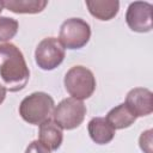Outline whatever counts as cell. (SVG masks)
<instances>
[{
  "label": "cell",
  "instance_id": "obj_1",
  "mask_svg": "<svg viewBox=\"0 0 153 153\" xmlns=\"http://www.w3.org/2000/svg\"><path fill=\"white\" fill-rule=\"evenodd\" d=\"M0 76L10 92L22 91L30 78V71L20 49L13 43L0 44Z\"/></svg>",
  "mask_w": 153,
  "mask_h": 153
},
{
  "label": "cell",
  "instance_id": "obj_2",
  "mask_svg": "<svg viewBox=\"0 0 153 153\" xmlns=\"http://www.w3.org/2000/svg\"><path fill=\"white\" fill-rule=\"evenodd\" d=\"M54 99L45 92H33L26 96L19 104V115L29 124L39 126L53 116Z\"/></svg>",
  "mask_w": 153,
  "mask_h": 153
},
{
  "label": "cell",
  "instance_id": "obj_3",
  "mask_svg": "<svg viewBox=\"0 0 153 153\" xmlns=\"http://www.w3.org/2000/svg\"><path fill=\"white\" fill-rule=\"evenodd\" d=\"M66 91L72 98L82 100L90 98L96 90V78L91 69L84 66H73L63 79Z\"/></svg>",
  "mask_w": 153,
  "mask_h": 153
},
{
  "label": "cell",
  "instance_id": "obj_4",
  "mask_svg": "<svg viewBox=\"0 0 153 153\" xmlns=\"http://www.w3.org/2000/svg\"><path fill=\"white\" fill-rule=\"evenodd\" d=\"M86 116V105L75 98L62 99L53 111V121L65 130L78 128Z\"/></svg>",
  "mask_w": 153,
  "mask_h": 153
},
{
  "label": "cell",
  "instance_id": "obj_5",
  "mask_svg": "<svg viewBox=\"0 0 153 153\" xmlns=\"http://www.w3.org/2000/svg\"><path fill=\"white\" fill-rule=\"evenodd\" d=\"M59 38L63 48L71 50L80 49L85 47L91 38V26L81 18H69L61 24Z\"/></svg>",
  "mask_w": 153,
  "mask_h": 153
},
{
  "label": "cell",
  "instance_id": "obj_6",
  "mask_svg": "<svg viewBox=\"0 0 153 153\" xmlns=\"http://www.w3.org/2000/svg\"><path fill=\"white\" fill-rule=\"evenodd\" d=\"M65 48L55 37L43 38L36 47L35 61L43 71H53L65 60Z\"/></svg>",
  "mask_w": 153,
  "mask_h": 153
},
{
  "label": "cell",
  "instance_id": "obj_7",
  "mask_svg": "<svg viewBox=\"0 0 153 153\" xmlns=\"http://www.w3.org/2000/svg\"><path fill=\"white\" fill-rule=\"evenodd\" d=\"M153 6L146 1L131 2L126 12V22L131 31L145 33L152 30Z\"/></svg>",
  "mask_w": 153,
  "mask_h": 153
},
{
  "label": "cell",
  "instance_id": "obj_8",
  "mask_svg": "<svg viewBox=\"0 0 153 153\" xmlns=\"http://www.w3.org/2000/svg\"><path fill=\"white\" fill-rule=\"evenodd\" d=\"M136 117L148 116L153 112V93L145 87L131 88L124 103Z\"/></svg>",
  "mask_w": 153,
  "mask_h": 153
},
{
  "label": "cell",
  "instance_id": "obj_9",
  "mask_svg": "<svg viewBox=\"0 0 153 153\" xmlns=\"http://www.w3.org/2000/svg\"><path fill=\"white\" fill-rule=\"evenodd\" d=\"M63 140L62 129L53 121L48 120L39 124L38 129V141L44 145L50 151H56L60 148Z\"/></svg>",
  "mask_w": 153,
  "mask_h": 153
},
{
  "label": "cell",
  "instance_id": "obj_10",
  "mask_svg": "<svg viewBox=\"0 0 153 153\" xmlns=\"http://www.w3.org/2000/svg\"><path fill=\"white\" fill-rule=\"evenodd\" d=\"M87 130L97 145H106L115 137V129L104 117H93L87 124Z\"/></svg>",
  "mask_w": 153,
  "mask_h": 153
},
{
  "label": "cell",
  "instance_id": "obj_11",
  "mask_svg": "<svg viewBox=\"0 0 153 153\" xmlns=\"http://www.w3.org/2000/svg\"><path fill=\"white\" fill-rule=\"evenodd\" d=\"M86 6L92 17L103 22L115 18L120 10L117 0H87Z\"/></svg>",
  "mask_w": 153,
  "mask_h": 153
},
{
  "label": "cell",
  "instance_id": "obj_12",
  "mask_svg": "<svg viewBox=\"0 0 153 153\" xmlns=\"http://www.w3.org/2000/svg\"><path fill=\"white\" fill-rule=\"evenodd\" d=\"M136 118L137 117L130 111V109L124 103L112 108L105 117V120L115 130L130 127L136 121Z\"/></svg>",
  "mask_w": 153,
  "mask_h": 153
},
{
  "label": "cell",
  "instance_id": "obj_13",
  "mask_svg": "<svg viewBox=\"0 0 153 153\" xmlns=\"http://www.w3.org/2000/svg\"><path fill=\"white\" fill-rule=\"evenodd\" d=\"M48 5L47 0H5L4 7L17 14H36Z\"/></svg>",
  "mask_w": 153,
  "mask_h": 153
},
{
  "label": "cell",
  "instance_id": "obj_14",
  "mask_svg": "<svg viewBox=\"0 0 153 153\" xmlns=\"http://www.w3.org/2000/svg\"><path fill=\"white\" fill-rule=\"evenodd\" d=\"M19 24L16 19L10 17H0V42L12 39L18 32Z\"/></svg>",
  "mask_w": 153,
  "mask_h": 153
},
{
  "label": "cell",
  "instance_id": "obj_15",
  "mask_svg": "<svg viewBox=\"0 0 153 153\" xmlns=\"http://www.w3.org/2000/svg\"><path fill=\"white\" fill-rule=\"evenodd\" d=\"M152 129L142 131L139 139V146L143 153H152Z\"/></svg>",
  "mask_w": 153,
  "mask_h": 153
},
{
  "label": "cell",
  "instance_id": "obj_16",
  "mask_svg": "<svg viewBox=\"0 0 153 153\" xmlns=\"http://www.w3.org/2000/svg\"><path fill=\"white\" fill-rule=\"evenodd\" d=\"M25 153H51L50 149H48L44 145H42L38 140H33L29 143V146L25 149Z\"/></svg>",
  "mask_w": 153,
  "mask_h": 153
},
{
  "label": "cell",
  "instance_id": "obj_17",
  "mask_svg": "<svg viewBox=\"0 0 153 153\" xmlns=\"http://www.w3.org/2000/svg\"><path fill=\"white\" fill-rule=\"evenodd\" d=\"M6 93H7L6 87H5L4 85H1V84H0V105H1V104H2V102L5 100V98H6Z\"/></svg>",
  "mask_w": 153,
  "mask_h": 153
},
{
  "label": "cell",
  "instance_id": "obj_18",
  "mask_svg": "<svg viewBox=\"0 0 153 153\" xmlns=\"http://www.w3.org/2000/svg\"><path fill=\"white\" fill-rule=\"evenodd\" d=\"M2 10H4V1L0 0V13L2 12Z\"/></svg>",
  "mask_w": 153,
  "mask_h": 153
}]
</instances>
